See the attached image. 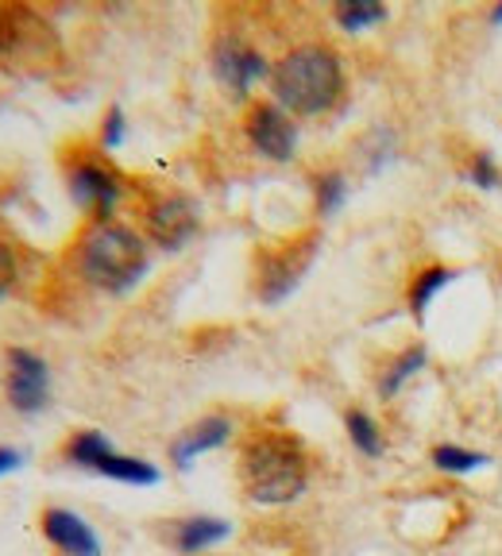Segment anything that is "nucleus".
I'll return each mask as SVG.
<instances>
[{
	"instance_id": "obj_1",
	"label": "nucleus",
	"mask_w": 502,
	"mask_h": 556,
	"mask_svg": "<svg viewBox=\"0 0 502 556\" xmlns=\"http://www.w3.org/2000/svg\"><path fill=\"white\" fill-rule=\"evenodd\" d=\"M271 93L290 116H321L344 97V62L329 43L290 47L271 66Z\"/></svg>"
},
{
	"instance_id": "obj_2",
	"label": "nucleus",
	"mask_w": 502,
	"mask_h": 556,
	"mask_svg": "<svg viewBox=\"0 0 502 556\" xmlns=\"http://www.w3.org/2000/svg\"><path fill=\"white\" fill-rule=\"evenodd\" d=\"M243 495L260 506H290L310 486V452L294 433H255L240 452Z\"/></svg>"
},
{
	"instance_id": "obj_3",
	"label": "nucleus",
	"mask_w": 502,
	"mask_h": 556,
	"mask_svg": "<svg viewBox=\"0 0 502 556\" xmlns=\"http://www.w3.org/2000/svg\"><path fill=\"white\" fill-rule=\"evenodd\" d=\"M148 240L121 220H89L78 240V270L104 294H128L148 275Z\"/></svg>"
},
{
	"instance_id": "obj_4",
	"label": "nucleus",
	"mask_w": 502,
	"mask_h": 556,
	"mask_svg": "<svg viewBox=\"0 0 502 556\" xmlns=\"http://www.w3.org/2000/svg\"><path fill=\"white\" fill-rule=\"evenodd\" d=\"M62 59L54 27L27 4H0V62L24 70H47Z\"/></svg>"
},
{
	"instance_id": "obj_5",
	"label": "nucleus",
	"mask_w": 502,
	"mask_h": 556,
	"mask_svg": "<svg viewBox=\"0 0 502 556\" xmlns=\"http://www.w3.org/2000/svg\"><path fill=\"white\" fill-rule=\"evenodd\" d=\"M66 186H70L74 205H78L81 213H89V220H113L116 205H121V198H124L121 170L93 155H78L70 163Z\"/></svg>"
},
{
	"instance_id": "obj_6",
	"label": "nucleus",
	"mask_w": 502,
	"mask_h": 556,
	"mask_svg": "<svg viewBox=\"0 0 502 556\" xmlns=\"http://www.w3.org/2000/svg\"><path fill=\"white\" fill-rule=\"evenodd\" d=\"M313 255H317V236H302V240L283 243V248L263 255L260 270H255V294H260V302L278 305L294 294L298 282L310 270Z\"/></svg>"
},
{
	"instance_id": "obj_7",
	"label": "nucleus",
	"mask_w": 502,
	"mask_h": 556,
	"mask_svg": "<svg viewBox=\"0 0 502 556\" xmlns=\"http://www.w3.org/2000/svg\"><path fill=\"white\" fill-rule=\"evenodd\" d=\"M143 228H148V240L163 252H183L186 243L198 236L201 217L198 205H193L186 193H159L143 208Z\"/></svg>"
},
{
	"instance_id": "obj_8",
	"label": "nucleus",
	"mask_w": 502,
	"mask_h": 556,
	"mask_svg": "<svg viewBox=\"0 0 502 556\" xmlns=\"http://www.w3.org/2000/svg\"><path fill=\"white\" fill-rule=\"evenodd\" d=\"M9 371H4V391L16 414H43L47 402H51V367L43 356H35L27 348H9L4 356Z\"/></svg>"
},
{
	"instance_id": "obj_9",
	"label": "nucleus",
	"mask_w": 502,
	"mask_h": 556,
	"mask_svg": "<svg viewBox=\"0 0 502 556\" xmlns=\"http://www.w3.org/2000/svg\"><path fill=\"white\" fill-rule=\"evenodd\" d=\"M213 74L233 97H248L263 78H271V66L260 47H251L240 35H221L213 43Z\"/></svg>"
},
{
	"instance_id": "obj_10",
	"label": "nucleus",
	"mask_w": 502,
	"mask_h": 556,
	"mask_svg": "<svg viewBox=\"0 0 502 556\" xmlns=\"http://www.w3.org/2000/svg\"><path fill=\"white\" fill-rule=\"evenodd\" d=\"M243 136L263 159L271 163H290L298 151V124L290 113H283L275 101L251 104L248 116H243Z\"/></svg>"
},
{
	"instance_id": "obj_11",
	"label": "nucleus",
	"mask_w": 502,
	"mask_h": 556,
	"mask_svg": "<svg viewBox=\"0 0 502 556\" xmlns=\"http://www.w3.org/2000/svg\"><path fill=\"white\" fill-rule=\"evenodd\" d=\"M233 437H236V421H233V417H225V414L198 417L193 426H186L183 433L171 441V464L178 471H190L193 460H201V456H209V452L225 448Z\"/></svg>"
},
{
	"instance_id": "obj_12",
	"label": "nucleus",
	"mask_w": 502,
	"mask_h": 556,
	"mask_svg": "<svg viewBox=\"0 0 502 556\" xmlns=\"http://www.w3.org/2000/svg\"><path fill=\"white\" fill-rule=\"evenodd\" d=\"M39 530L62 556H101V538L78 510L47 506L43 518H39Z\"/></svg>"
},
{
	"instance_id": "obj_13",
	"label": "nucleus",
	"mask_w": 502,
	"mask_h": 556,
	"mask_svg": "<svg viewBox=\"0 0 502 556\" xmlns=\"http://www.w3.org/2000/svg\"><path fill=\"white\" fill-rule=\"evenodd\" d=\"M228 538H233V521L217 518V514H190V518H178V521H171V533H166V541H171V548L178 556H201V553H209V548L225 545Z\"/></svg>"
},
{
	"instance_id": "obj_14",
	"label": "nucleus",
	"mask_w": 502,
	"mask_h": 556,
	"mask_svg": "<svg viewBox=\"0 0 502 556\" xmlns=\"http://www.w3.org/2000/svg\"><path fill=\"white\" fill-rule=\"evenodd\" d=\"M93 476L113 479V483L124 486H159L163 471L155 468L151 460H139V456H124V452H104L101 460L93 464Z\"/></svg>"
},
{
	"instance_id": "obj_15",
	"label": "nucleus",
	"mask_w": 502,
	"mask_h": 556,
	"mask_svg": "<svg viewBox=\"0 0 502 556\" xmlns=\"http://www.w3.org/2000/svg\"><path fill=\"white\" fill-rule=\"evenodd\" d=\"M425 364H429V352H425V344H410L406 352H399V356L387 364V371H382V379H379V399H394V394H402V387H406V382H414L417 375L425 371Z\"/></svg>"
},
{
	"instance_id": "obj_16",
	"label": "nucleus",
	"mask_w": 502,
	"mask_h": 556,
	"mask_svg": "<svg viewBox=\"0 0 502 556\" xmlns=\"http://www.w3.org/2000/svg\"><path fill=\"white\" fill-rule=\"evenodd\" d=\"M344 433H348V441H352V448L360 452V456H367V460H379L382 452H387V437H382L379 421H375L367 409H360V406L348 409Z\"/></svg>"
},
{
	"instance_id": "obj_17",
	"label": "nucleus",
	"mask_w": 502,
	"mask_h": 556,
	"mask_svg": "<svg viewBox=\"0 0 502 556\" xmlns=\"http://www.w3.org/2000/svg\"><path fill=\"white\" fill-rule=\"evenodd\" d=\"M429 464H434L441 476H472V471L487 468L491 464V456L487 452H476V448H464V444H452V441H441L434 444V452H429Z\"/></svg>"
},
{
	"instance_id": "obj_18",
	"label": "nucleus",
	"mask_w": 502,
	"mask_h": 556,
	"mask_svg": "<svg viewBox=\"0 0 502 556\" xmlns=\"http://www.w3.org/2000/svg\"><path fill=\"white\" fill-rule=\"evenodd\" d=\"M456 278H460V270H452V267L417 270L414 282H410V313H414V317H425V309L434 305V298L441 294V290H449Z\"/></svg>"
},
{
	"instance_id": "obj_19",
	"label": "nucleus",
	"mask_w": 502,
	"mask_h": 556,
	"mask_svg": "<svg viewBox=\"0 0 502 556\" xmlns=\"http://www.w3.org/2000/svg\"><path fill=\"white\" fill-rule=\"evenodd\" d=\"M113 448H116V444L109 441V437H104L101 429H78V433H74L66 441L62 456H66V464H74V468L93 471V464L101 460L104 452H113Z\"/></svg>"
},
{
	"instance_id": "obj_20",
	"label": "nucleus",
	"mask_w": 502,
	"mask_h": 556,
	"mask_svg": "<svg viewBox=\"0 0 502 556\" xmlns=\"http://www.w3.org/2000/svg\"><path fill=\"white\" fill-rule=\"evenodd\" d=\"M387 16H390L387 4H379V0H340L337 9H332V20H337L348 35L372 31V27L382 24Z\"/></svg>"
},
{
	"instance_id": "obj_21",
	"label": "nucleus",
	"mask_w": 502,
	"mask_h": 556,
	"mask_svg": "<svg viewBox=\"0 0 502 556\" xmlns=\"http://www.w3.org/2000/svg\"><path fill=\"white\" fill-rule=\"evenodd\" d=\"M313 201H317V217H337L348 201V178L340 170H321L313 178Z\"/></svg>"
},
{
	"instance_id": "obj_22",
	"label": "nucleus",
	"mask_w": 502,
	"mask_h": 556,
	"mask_svg": "<svg viewBox=\"0 0 502 556\" xmlns=\"http://www.w3.org/2000/svg\"><path fill=\"white\" fill-rule=\"evenodd\" d=\"M464 178H468L472 186H479V190H499L502 186V170H499V163H494L491 151H479V155L468 163V170H464Z\"/></svg>"
},
{
	"instance_id": "obj_23",
	"label": "nucleus",
	"mask_w": 502,
	"mask_h": 556,
	"mask_svg": "<svg viewBox=\"0 0 502 556\" xmlns=\"http://www.w3.org/2000/svg\"><path fill=\"white\" fill-rule=\"evenodd\" d=\"M124 131H128V124H124V109H121V104H113V109L104 113V121H101V148L116 151L124 143Z\"/></svg>"
},
{
	"instance_id": "obj_24",
	"label": "nucleus",
	"mask_w": 502,
	"mask_h": 556,
	"mask_svg": "<svg viewBox=\"0 0 502 556\" xmlns=\"http://www.w3.org/2000/svg\"><path fill=\"white\" fill-rule=\"evenodd\" d=\"M12 282H16V252H12L9 243L0 240V298L9 294Z\"/></svg>"
},
{
	"instance_id": "obj_25",
	"label": "nucleus",
	"mask_w": 502,
	"mask_h": 556,
	"mask_svg": "<svg viewBox=\"0 0 502 556\" xmlns=\"http://www.w3.org/2000/svg\"><path fill=\"white\" fill-rule=\"evenodd\" d=\"M20 464H24V452H16V448H0V476H9V471H16Z\"/></svg>"
},
{
	"instance_id": "obj_26",
	"label": "nucleus",
	"mask_w": 502,
	"mask_h": 556,
	"mask_svg": "<svg viewBox=\"0 0 502 556\" xmlns=\"http://www.w3.org/2000/svg\"><path fill=\"white\" fill-rule=\"evenodd\" d=\"M491 24L502 27V4H499V9H491Z\"/></svg>"
}]
</instances>
